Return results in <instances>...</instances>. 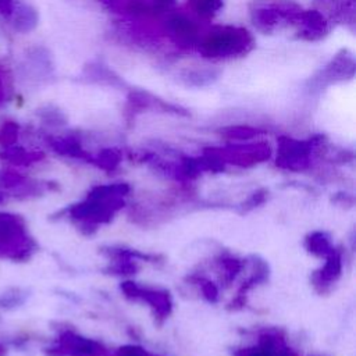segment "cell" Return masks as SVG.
Masks as SVG:
<instances>
[{
    "label": "cell",
    "mask_w": 356,
    "mask_h": 356,
    "mask_svg": "<svg viewBox=\"0 0 356 356\" xmlns=\"http://www.w3.org/2000/svg\"><path fill=\"white\" fill-rule=\"evenodd\" d=\"M259 356H274V355H271V353H260Z\"/></svg>",
    "instance_id": "7a4b0ae2"
},
{
    "label": "cell",
    "mask_w": 356,
    "mask_h": 356,
    "mask_svg": "<svg viewBox=\"0 0 356 356\" xmlns=\"http://www.w3.org/2000/svg\"><path fill=\"white\" fill-rule=\"evenodd\" d=\"M239 43V35L235 32H216L203 43L204 50L213 56H221L234 51Z\"/></svg>",
    "instance_id": "6da1fadb"
}]
</instances>
